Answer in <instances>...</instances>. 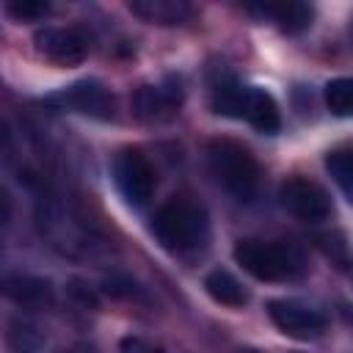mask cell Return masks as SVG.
Returning <instances> with one entry per match:
<instances>
[{
	"mask_svg": "<svg viewBox=\"0 0 353 353\" xmlns=\"http://www.w3.org/2000/svg\"><path fill=\"white\" fill-rule=\"evenodd\" d=\"M130 11L152 25H179L190 17V6L182 0H132Z\"/></svg>",
	"mask_w": 353,
	"mask_h": 353,
	"instance_id": "13",
	"label": "cell"
},
{
	"mask_svg": "<svg viewBox=\"0 0 353 353\" xmlns=\"http://www.w3.org/2000/svg\"><path fill=\"white\" fill-rule=\"evenodd\" d=\"M113 182L130 207H143L154 193V168L138 149H124L113 160Z\"/></svg>",
	"mask_w": 353,
	"mask_h": 353,
	"instance_id": "5",
	"label": "cell"
},
{
	"mask_svg": "<svg viewBox=\"0 0 353 353\" xmlns=\"http://www.w3.org/2000/svg\"><path fill=\"white\" fill-rule=\"evenodd\" d=\"M210 171L240 201H251L259 190V165L254 154L234 141H212L207 149Z\"/></svg>",
	"mask_w": 353,
	"mask_h": 353,
	"instance_id": "4",
	"label": "cell"
},
{
	"mask_svg": "<svg viewBox=\"0 0 353 353\" xmlns=\"http://www.w3.org/2000/svg\"><path fill=\"white\" fill-rule=\"evenodd\" d=\"M268 314H270L273 325L284 336H292V339H314L325 331V314L301 301H290V298L270 301Z\"/></svg>",
	"mask_w": 353,
	"mask_h": 353,
	"instance_id": "7",
	"label": "cell"
},
{
	"mask_svg": "<svg viewBox=\"0 0 353 353\" xmlns=\"http://www.w3.org/2000/svg\"><path fill=\"white\" fill-rule=\"evenodd\" d=\"M152 232L168 251H193L207 240V212L190 199H171L157 210Z\"/></svg>",
	"mask_w": 353,
	"mask_h": 353,
	"instance_id": "1",
	"label": "cell"
},
{
	"mask_svg": "<svg viewBox=\"0 0 353 353\" xmlns=\"http://www.w3.org/2000/svg\"><path fill=\"white\" fill-rule=\"evenodd\" d=\"M325 168L331 171L334 182L342 188V193L353 204V149H334V152H328Z\"/></svg>",
	"mask_w": 353,
	"mask_h": 353,
	"instance_id": "15",
	"label": "cell"
},
{
	"mask_svg": "<svg viewBox=\"0 0 353 353\" xmlns=\"http://www.w3.org/2000/svg\"><path fill=\"white\" fill-rule=\"evenodd\" d=\"M72 353H88V350H72Z\"/></svg>",
	"mask_w": 353,
	"mask_h": 353,
	"instance_id": "20",
	"label": "cell"
},
{
	"mask_svg": "<svg viewBox=\"0 0 353 353\" xmlns=\"http://www.w3.org/2000/svg\"><path fill=\"white\" fill-rule=\"evenodd\" d=\"M279 199H281V207L295 215L298 221H306V223H320L331 215V199L328 193L312 182V179H303V176H292L281 185L279 190Z\"/></svg>",
	"mask_w": 353,
	"mask_h": 353,
	"instance_id": "6",
	"label": "cell"
},
{
	"mask_svg": "<svg viewBox=\"0 0 353 353\" xmlns=\"http://www.w3.org/2000/svg\"><path fill=\"white\" fill-rule=\"evenodd\" d=\"M325 105L334 116H353V77H336L325 85Z\"/></svg>",
	"mask_w": 353,
	"mask_h": 353,
	"instance_id": "16",
	"label": "cell"
},
{
	"mask_svg": "<svg viewBox=\"0 0 353 353\" xmlns=\"http://www.w3.org/2000/svg\"><path fill=\"white\" fill-rule=\"evenodd\" d=\"M124 350H127V353H163V350H157V347H146L141 339H124Z\"/></svg>",
	"mask_w": 353,
	"mask_h": 353,
	"instance_id": "19",
	"label": "cell"
},
{
	"mask_svg": "<svg viewBox=\"0 0 353 353\" xmlns=\"http://www.w3.org/2000/svg\"><path fill=\"white\" fill-rule=\"evenodd\" d=\"M234 259L259 281H290L303 273V254L290 243L240 240L234 245Z\"/></svg>",
	"mask_w": 353,
	"mask_h": 353,
	"instance_id": "2",
	"label": "cell"
},
{
	"mask_svg": "<svg viewBox=\"0 0 353 353\" xmlns=\"http://www.w3.org/2000/svg\"><path fill=\"white\" fill-rule=\"evenodd\" d=\"M50 105H58V108H69V110H77L83 116H91V119H110L113 116V94L99 83V80H77L72 83L69 88L47 97Z\"/></svg>",
	"mask_w": 353,
	"mask_h": 353,
	"instance_id": "8",
	"label": "cell"
},
{
	"mask_svg": "<svg viewBox=\"0 0 353 353\" xmlns=\"http://www.w3.org/2000/svg\"><path fill=\"white\" fill-rule=\"evenodd\" d=\"M243 353H256V350H243Z\"/></svg>",
	"mask_w": 353,
	"mask_h": 353,
	"instance_id": "21",
	"label": "cell"
},
{
	"mask_svg": "<svg viewBox=\"0 0 353 353\" xmlns=\"http://www.w3.org/2000/svg\"><path fill=\"white\" fill-rule=\"evenodd\" d=\"M6 8L17 19H41L50 11V3H44V0H8Z\"/></svg>",
	"mask_w": 353,
	"mask_h": 353,
	"instance_id": "17",
	"label": "cell"
},
{
	"mask_svg": "<svg viewBox=\"0 0 353 353\" xmlns=\"http://www.w3.org/2000/svg\"><path fill=\"white\" fill-rule=\"evenodd\" d=\"M3 292H6V298H11L17 306H25V309H41L52 301V287L44 279L22 276V273L6 276Z\"/></svg>",
	"mask_w": 353,
	"mask_h": 353,
	"instance_id": "11",
	"label": "cell"
},
{
	"mask_svg": "<svg viewBox=\"0 0 353 353\" xmlns=\"http://www.w3.org/2000/svg\"><path fill=\"white\" fill-rule=\"evenodd\" d=\"M8 342H11L14 353H36V350H39V345H41L39 334H36V331H33L30 325L14 328V331L8 334Z\"/></svg>",
	"mask_w": 353,
	"mask_h": 353,
	"instance_id": "18",
	"label": "cell"
},
{
	"mask_svg": "<svg viewBox=\"0 0 353 353\" xmlns=\"http://www.w3.org/2000/svg\"><path fill=\"white\" fill-rule=\"evenodd\" d=\"M182 105V85L176 80H163L154 85H141L132 97V110L143 121H165Z\"/></svg>",
	"mask_w": 353,
	"mask_h": 353,
	"instance_id": "9",
	"label": "cell"
},
{
	"mask_svg": "<svg viewBox=\"0 0 353 353\" xmlns=\"http://www.w3.org/2000/svg\"><path fill=\"white\" fill-rule=\"evenodd\" d=\"M36 50L61 66H77L88 55V41L74 28H44L36 33Z\"/></svg>",
	"mask_w": 353,
	"mask_h": 353,
	"instance_id": "10",
	"label": "cell"
},
{
	"mask_svg": "<svg viewBox=\"0 0 353 353\" xmlns=\"http://www.w3.org/2000/svg\"><path fill=\"white\" fill-rule=\"evenodd\" d=\"M212 108H215V113L232 116V119H243L254 130L268 132V135L281 127L279 108H276L273 97L265 88H256V85L223 83L212 94Z\"/></svg>",
	"mask_w": 353,
	"mask_h": 353,
	"instance_id": "3",
	"label": "cell"
},
{
	"mask_svg": "<svg viewBox=\"0 0 353 353\" xmlns=\"http://www.w3.org/2000/svg\"><path fill=\"white\" fill-rule=\"evenodd\" d=\"M248 11L273 19L287 33H301L312 25V8L306 3H262V6H251Z\"/></svg>",
	"mask_w": 353,
	"mask_h": 353,
	"instance_id": "12",
	"label": "cell"
},
{
	"mask_svg": "<svg viewBox=\"0 0 353 353\" xmlns=\"http://www.w3.org/2000/svg\"><path fill=\"white\" fill-rule=\"evenodd\" d=\"M204 287L210 292L212 301L223 303V306H243L248 301L243 284L229 273V270H212L207 279H204Z\"/></svg>",
	"mask_w": 353,
	"mask_h": 353,
	"instance_id": "14",
	"label": "cell"
}]
</instances>
